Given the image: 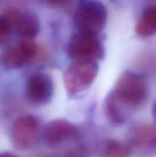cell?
Instances as JSON below:
<instances>
[{
  "label": "cell",
  "instance_id": "cell-16",
  "mask_svg": "<svg viewBox=\"0 0 156 157\" xmlns=\"http://www.w3.org/2000/svg\"><path fill=\"white\" fill-rule=\"evenodd\" d=\"M0 157H18L16 155L13 154L12 153H7V152H5V153H0Z\"/></svg>",
  "mask_w": 156,
  "mask_h": 157
},
{
  "label": "cell",
  "instance_id": "cell-10",
  "mask_svg": "<svg viewBox=\"0 0 156 157\" xmlns=\"http://www.w3.org/2000/svg\"><path fill=\"white\" fill-rule=\"evenodd\" d=\"M14 31L23 39H34L41 30L40 21L33 12L18 10L15 21Z\"/></svg>",
  "mask_w": 156,
  "mask_h": 157
},
{
  "label": "cell",
  "instance_id": "cell-11",
  "mask_svg": "<svg viewBox=\"0 0 156 157\" xmlns=\"http://www.w3.org/2000/svg\"><path fill=\"white\" fill-rule=\"evenodd\" d=\"M103 109L108 121L115 126L122 125L129 117L130 111L114 98L111 92L108 94L104 101Z\"/></svg>",
  "mask_w": 156,
  "mask_h": 157
},
{
  "label": "cell",
  "instance_id": "cell-17",
  "mask_svg": "<svg viewBox=\"0 0 156 157\" xmlns=\"http://www.w3.org/2000/svg\"><path fill=\"white\" fill-rule=\"evenodd\" d=\"M151 112H152L153 117H154V121H155V122H156V100L154 101V104H153L152 109H151Z\"/></svg>",
  "mask_w": 156,
  "mask_h": 157
},
{
  "label": "cell",
  "instance_id": "cell-2",
  "mask_svg": "<svg viewBox=\"0 0 156 157\" xmlns=\"http://www.w3.org/2000/svg\"><path fill=\"white\" fill-rule=\"evenodd\" d=\"M108 12L98 1L80 2L73 13V22L79 32L98 35L105 28Z\"/></svg>",
  "mask_w": 156,
  "mask_h": 157
},
{
  "label": "cell",
  "instance_id": "cell-1",
  "mask_svg": "<svg viewBox=\"0 0 156 157\" xmlns=\"http://www.w3.org/2000/svg\"><path fill=\"white\" fill-rule=\"evenodd\" d=\"M111 94L130 111L142 105L148 98L146 78L141 74L126 71L118 78Z\"/></svg>",
  "mask_w": 156,
  "mask_h": 157
},
{
  "label": "cell",
  "instance_id": "cell-8",
  "mask_svg": "<svg viewBox=\"0 0 156 157\" xmlns=\"http://www.w3.org/2000/svg\"><path fill=\"white\" fill-rule=\"evenodd\" d=\"M80 136L76 126L65 119H56L42 127L41 136L49 147H57L68 141L75 140Z\"/></svg>",
  "mask_w": 156,
  "mask_h": 157
},
{
  "label": "cell",
  "instance_id": "cell-13",
  "mask_svg": "<svg viewBox=\"0 0 156 157\" xmlns=\"http://www.w3.org/2000/svg\"><path fill=\"white\" fill-rule=\"evenodd\" d=\"M132 152V147L128 143L116 140H109L103 148L105 157H128Z\"/></svg>",
  "mask_w": 156,
  "mask_h": 157
},
{
  "label": "cell",
  "instance_id": "cell-3",
  "mask_svg": "<svg viewBox=\"0 0 156 157\" xmlns=\"http://www.w3.org/2000/svg\"><path fill=\"white\" fill-rule=\"evenodd\" d=\"M67 53L73 61L97 62L103 58L105 49L98 35L78 31L70 38Z\"/></svg>",
  "mask_w": 156,
  "mask_h": 157
},
{
  "label": "cell",
  "instance_id": "cell-14",
  "mask_svg": "<svg viewBox=\"0 0 156 157\" xmlns=\"http://www.w3.org/2000/svg\"><path fill=\"white\" fill-rule=\"evenodd\" d=\"M14 31L13 25L3 13L0 15V45L7 41Z\"/></svg>",
  "mask_w": 156,
  "mask_h": 157
},
{
  "label": "cell",
  "instance_id": "cell-7",
  "mask_svg": "<svg viewBox=\"0 0 156 157\" xmlns=\"http://www.w3.org/2000/svg\"><path fill=\"white\" fill-rule=\"evenodd\" d=\"M28 101L35 105H44L50 102L54 94L51 77L44 72H35L28 78L24 87Z\"/></svg>",
  "mask_w": 156,
  "mask_h": 157
},
{
  "label": "cell",
  "instance_id": "cell-5",
  "mask_svg": "<svg viewBox=\"0 0 156 157\" xmlns=\"http://www.w3.org/2000/svg\"><path fill=\"white\" fill-rule=\"evenodd\" d=\"M41 121L34 115H23L17 118L11 130V141L16 150L33 148L41 136Z\"/></svg>",
  "mask_w": 156,
  "mask_h": 157
},
{
  "label": "cell",
  "instance_id": "cell-6",
  "mask_svg": "<svg viewBox=\"0 0 156 157\" xmlns=\"http://www.w3.org/2000/svg\"><path fill=\"white\" fill-rule=\"evenodd\" d=\"M38 51V44L35 40L21 38L3 51L0 61L6 69L21 68L35 58Z\"/></svg>",
  "mask_w": 156,
  "mask_h": 157
},
{
  "label": "cell",
  "instance_id": "cell-4",
  "mask_svg": "<svg viewBox=\"0 0 156 157\" xmlns=\"http://www.w3.org/2000/svg\"><path fill=\"white\" fill-rule=\"evenodd\" d=\"M99 64L95 61H73L64 74V84L71 96L87 90L96 79Z\"/></svg>",
  "mask_w": 156,
  "mask_h": 157
},
{
  "label": "cell",
  "instance_id": "cell-12",
  "mask_svg": "<svg viewBox=\"0 0 156 157\" xmlns=\"http://www.w3.org/2000/svg\"><path fill=\"white\" fill-rule=\"evenodd\" d=\"M135 31L141 38H148L156 34V5L148 6L142 11Z\"/></svg>",
  "mask_w": 156,
  "mask_h": 157
},
{
  "label": "cell",
  "instance_id": "cell-15",
  "mask_svg": "<svg viewBox=\"0 0 156 157\" xmlns=\"http://www.w3.org/2000/svg\"><path fill=\"white\" fill-rule=\"evenodd\" d=\"M53 157H88V153L84 147L78 146Z\"/></svg>",
  "mask_w": 156,
  "mask_h": 157
},
{
  "label": "cell",
  "instance_id": "cell-9",
  "mask_svg": "<svg viewBox=\"0 0 156 157\" xmlns=\"http://www.w3.org/2000/svg\"><path fill=\"white\" fill-rule=\"evenodd\" d=\"M128 144L131 147L146 153H156V126L137 124L128 131Z\"/></svg>",
  "mask_w": 156,
  "mask_h": 157
}]
</instances>
